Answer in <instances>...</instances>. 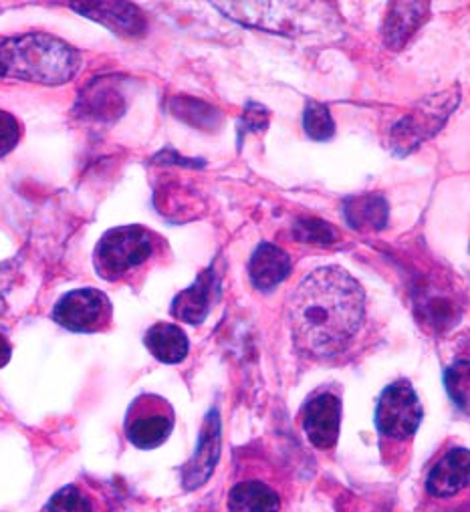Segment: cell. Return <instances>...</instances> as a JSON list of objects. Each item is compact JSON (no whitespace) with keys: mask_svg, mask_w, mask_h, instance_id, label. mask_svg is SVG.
<instances>
[{"mask_svg":"<svg viewBox=\"0 0 470 512\" xmlns=\"http://www.w3.org/2000/svg\"><path fill=\"white\" fill-rule=\"evenodd\" d=\"M366 313L362 285L341 267L313 271L289 299L295 347L311 359H329L347 349Z\"/></svg>","mask_w":470,"mask_h":512,"instance_id":"cell-1","label":"cell"},{"mask_svg":"<svg viewBox=\"0 0 470 512\" xmlns=\"http://www.w3.org/2000/svg\"><path fill=\"white\" fill-rule=\"evenodd\" d=\"M81 67V55L65 41L27 33L0 39V77H11L43 85H63Z\"/></svg>","mask_w":470,"mask_h":512,"instance_id":"cell-2","label":"cell"},{"mask_svg":"<svg viewBox=\"0 0 470 512\" xmlns=\"http://www.w3.org/2000/svg\"><path fill=\"white\" fill-rule=\"evenodd\" d=\"M166 254V240L154 230L130 224L107 230L95 246L97 275L115 285L138 287L140 279Z\"/></svg>","mask_w":470,"mask_h":512,"instance_id":"cell-3","label":"cell"},{"mask_svg":"<svg viewBox=\"0 0 470 512\" xmlns=\"http://www.w3.org/2000/svg\"><path fill=\"white\" fill-rule=\"evenodd\" d=\"M422 418V404L408 381H396L382 392L376 410V428L384 456L388 452L394 454L390 462L392 468L400 464L398 452H404L406 456L408 444H412Z\"/></svg>","mask_w":470,"mask_h":512,"instance_id":"cell-4","label":"cell"},{"mask_svg":"<svg viewBox=\"0 0 470 512\" xmlns=\"http://www.w3.org/2000/svg\"><path fill=\"white\" fill-rule=\"evenodd\" d=\"M51 317L73 333H105L113 325V305L99 289H75L57 301Z\"/></svg>","mask_w":470,"mask_h":512,"instance_id":"cell-5","label":"cell"},{"mask_svg":"<svg viewBox=\"0 0 470 512\" xmlns=\"http://www.w3.org/2000/svg\"><path fill=\"white\" fill-rule=\"evenodd\" d=\"M174 422V410L168 400L156 394H142L128 408L124 432L132 446L154 450L170 438Z\"/></svg>","mask_w":470,"mask_h":512,"instance_id":"cell-6","label":"cell"},{"mask_svg":"<svg viewBox=\"0 0 470 512\" xmlns=\"http://www.w3.org/2000/svg\"><path fill=\"white\" fill-rule=\"evenodd\" d=\"M468 486H470V454L462 446L448 448L438 460L430 466L426 474V496L436 506H458V500L468 504Z\"/></svg>","mask_w":470,"mask_h":512,"instance_id":"cell-7","label":"cell"},{"mask_svg":"<svg viewBox=\"0 0 470 512\" xmlns=\"http://www.w3.org/2000/svg\"><path fill=\"white\" fill-rule=\"evenodd\" d=\"M341 430V398L319 392L303 408V432L317 450H331Z\"/></svg>","mask_w":470,"mask_h":512,"instance_id":"cell-8","label":"cell"},{"mask_svg":"<svg viewBox=\"0 0 470 512\" xmlns=\"http://www.w3.org/2000/svg\"><path fill=\"white\" fill-rule=\"evenodd\" d=\"M117 498L95 482H71L57 490L41 512H115Z\"/></svg>","mask_w":470,"mask_h":512,"instance_id":"cell-9","label":"cell"},{"mask_svg":"<svg viewBox=\"0 0 470 512\" xmlns=\"http://www.w3.org/2000/svg\"><path fill=\"white\" fill-rule=\"evenodd\" d=\"M216 285L218 281L214 277V271L212 269L204 271L190 289L176 295L170 309L172 317L190 325L202 323L212 309V303L216 297Z\"/></svg>","mask_w":470,"mask_h":512,"instance_id":"cell-10","label":"cell"},{"mask_svg":"<svg viewBox=\"0 0 470 512\" xmlns=\"http://www.w3.org/2000/svg\"><path fill=\"white\" fill-rule=\"evenodd\" d=\"M218 448H220V420H218V412H210L202 428L198 450L194 458L188 462V468L184 472V486L188 490L198 488L210 478L218 462V454H220Z\"/></svg>","mask_w":470,"mask_h":512,"instance_id":"cell-11","label":"cell"},{"mask_svg":"<svg viewBox=\"0 0 470 512\" xmlns=\"http://www.w3.org/2000/svg\"><path fill=\"white\" fill-rule=\"evenodd\" d=\"M291 267V256L283 248L265 242L251 256L249 277L259 291H273L289 277Z\"/></svg>","mask_w":470,"mask_h":512,"instance_id":"cell-12","label":"cell"},{"mask_svg":"<svg viewBox=\"0 0 470 512\" xmlns=\"http://www.w3.org/2000/svg\"><path fill=\"white\" fill-rule=\"evenodd\" d=\"M71 9L83 13L85 17L105 25L113 33L138 35L146 29L142 13L128 3H91V5H71Z\"/></svg>","mask_w":470,"mask_h":512,"instance_id":"cell-13","label":"cell"},{"mask_svg":"<svg viewBox=\"0 0 470 512\" xmlns=\"http://www.w3.org/2000/svg\"><path fill=\"white\" fill-rule=\"evenodd\" d=\"M230 512H281V496L267 482L243 480L228 494Z\"/></svg>","mask_w":470,"mask_h":512,"instance_id":"cell-14","label":"cell"},{"mask_svg":"<svg viewBox=\"0 0 470 512\" xmlns=\"http://www.w3.org/2000/svg\"><path fill=\"white\" fill-rule=\"evenodd\" d=\"M144 345L162 363L174 365L186 359L190 343L186 333L174 323H156L146 331Z\"/></svg>","mask_w":470,"mask_h":512,"instance_id":"cell-15","label":"cell"},{"mask_svg":"<svg viewBox=\"0 0 470 512\" xmlns=\"http://www.w3.org/2000/svg\"><path fill=\"white\" fill-rule=\"evenodd\" d=\"M343 214L354 230H380L388 222V204L376 194L356 196L345 202Z\"/></svg>","mask_w":470,"mask_h":512,"instance_id":"cell-16","label":"cell"},{"mask_svg":"<svg viewBox=\"0 0 470 512\" xmlns=\"http://www.w3.org/2000/svg\"><path fill=\"white\" fill-rule=\"evenodd\" d=\"M303 125H305L307 136L315 142H327L335 134V123L329 109L317 101L307 103Z\"/></svg>","mask_w":470,"mask_h":512,"instance_id":"cell-17","label":"cell"},{"mask_svg":"<svg viewBox=\"0 0 470 512\" xmlns=\"http://www.w3.org/2000/svg\"><path fill=\"white\" fill-rule=\"evenodd\" d=\"M470 365L468 361H458L446 371V390L456 406L464 412L468 410V392H470Z\"/></svg>","mask_w":470,"mask_h":512,"instance_id":"cell-18","label":"cell"},{"mask_svg":"<svg viewBox=\"0 0 470 512\" xmlns=\"http://www.w3.org/2000/svg\"><path fill=\"white\" fill-rule=\"evenodd\" d=\"M404 9H406V13H398L396 11V7H394V17H390V23H388V27H386V35L390 37V45H400V43H404L406 41V37L420 25V21H422V15H424V11L422 13H412L414 9H416V3H412V5H404ZM428 11V9H426Z\"/></svg>","mask_w":470,"mask_h":512,"instance_id":"cell-19","label":"cell"},{"mask_svg":"<svg viewBox=\"0 0 470 512\" xmlns=\"http://www.w3.org/2000/svg\"><path fill=\"white\" fill-rule=\"evenodd\" d=\"M23 127L15 115L0 109V158H7L21 142Z\"/></svg>","mask_w":470,"mask_h":512,"instance_id":"cell-20","label":"cell"},{"mask_svg":"<svg viewBox=\"0 0 470 512\" xmlns=\"http://www.w3.org/2000/svg\"><path fill=\"white\" fill-rule=\"evenodd\" d=\"M297 230L303 242H317V244H329L335 238L333 228H329L325 222L319 220H307V222H299Z\"/></svg>","mask_w":470,"mask_h":512,"instance_id":"cell-21","label":"cell"},{"mask_svg":"<svg viewBox=\"0 0 470 512\" xmlns=\"http://www.w3.org/2000/svg\"><path fill=\"white\" fill-rule=\"evenodd\" d=\"M13 357V347L9 343V339L0 333V369H3Z\"/></svg>","mask_w":470,"mask_h":512,"instance_id":"cell-22","label":"cell"}]
</instances>
